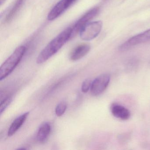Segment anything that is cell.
Masks as SVG:
<instances>
[{
    "label": "cell",
    "instance_id": "30bf717a",
    "mask_svg": "<svg viewBox=\"0 0 150 150\" xmlns=\"http://www.w3.org/2000/svg\"><path fill=\"white\" fill-rule=\"evenodd\" d=\"M29 112H28L21 115L20 116L16 118L12 123L8 129V137H11L20 129L22 125L26 121L28 116L29 115Z\"/></svg>",
    "mask_w": 150,
    "mask_h": 150
},
{
    "label": "cell",
    "instance_id": "ba28073f",
    "mask_svg": "<svg viewBox=\"0 0 150 150\" xmlns=\"http://www.w3.org/2000/svg\"><path fill=\"white\" fill-rule=\"evenodd\" d=\"M110 110L112 115L118 119L127 120L130 117L131 113L129 110L120 104H113Z\"/></svg>",
    "mask_w": 150,
    "mask_h": 150
},
{
    "label": "cell",
    "instance_id": "52a82bcc",
    "mask_svg": "<svg viewBox=\"0 0 150 150\" xmlns=\"http://www.w3.org/2000/svg\"><path fill=\"white\" fill-rule=\"evenodd\" d=\"M150 40V29L132 37L120 46L121 51H125L132 46Z\"/></svg>",
    "mask_w": 150,
    "mask_h": 150
},
{
    "label": "cell",
    "instance_id": "7c38bea8",
    "mask_svg": "<svg viewBox=\"0 0 150 150\" xmlns=\"http://www.w3.org/2000/svg\"><path fill=\"white\" fill-rule=\"evenodd\" d=\"M24 1V0H16L15 3L14 4L13 7L6 16L5 20V22L8 23L13 20L22 6Z\"/></svg>",
    "mask_w": 150,
    "mask_h": 150
},
{
    "label": "cell",
    "instance_id": "5bb4252c",
    "mask_svg": "<svg viewBox=\"0 0 150 150\" xmlns=\"http://www.w3.org/2000/svg\"><path fill=\"white\" fill-rule=\"evenodd\" d=\"M92 82L91 79H87L83 81L81 86V91L83 93H86L88 92V90L91 88Z\"/></svg>",
    "mask_w": 150,
    "mask_h": 150
},
{
    "label": "cell",
    "instance_id": "3957f363",
    "mask_svg": "<svg viewBox=\"0 0 150 150\" xmlns=\"http://www.w3.org/2000/svg\"><path fill=\"white\" fill-rule=\"evenodd\" d=\"M102 25L101 21L88 23L80 31L81 38L87 41L94 39L100 32Z\"/></svg>",
    "mask_w": 150,
    "mask_h": 150
},
{
    "label": "cell",
    "instance_id": "277c9868",
    "mask_svg": "<svg viewBox=\"0 0 150 150\" xmlns=\"http://www.w3.org/2000/svg\"><path fill=\"white\" fill-rule=\"evenodd\" d=\"M110 79V76L107 74L98 76L92 82L90 88L91 94L97 96L102 93L108 87Z\"/></svg>",
    "mask_w": 150,
    "mask_h": 150
},
{
    "label": "cell",
    "instance_id": "4fadbf2b",
    "mask_svg": "<svg viewBox=\"0 0 150 150\" xmlns=\"http://www.w3.org/2000/svg\"><path fill=\"white\" fill-rule=\"evenodd\" d=\"M67 108L66 103L64 102H62L58 104L55 109L56 115L57 116H62L65 112Z\"/></svg>",
    "mask_w": 150,
    "mask_h": 150
},
{
    "label": "cell",
    "instance_id": "8992f818",
    "mask_svg": "<svg viewBox=\"0 0 150 150\" xmlns=\"http://www.w3.org/2000/svg\"><path fill=\"white\" fill-rule=\"evenodd\" d=\"M76 0H60L48 14V19L52 21L59 17Z\"/></svg>",
    "mask_w": 150,
    "mask_h": 150
},
{
    "label": "cell",
    "instance_id": "6da1fadb",
    "mask_svg": "<svg viewBox=\"0 0 150 150\" xmlns=\"http://www.w3.org/2000/svg\"><path fill=\"white\" fill-rule=\"evenodd\" d=\"M72 38V28H68L52 39L41 52L37 59L38 64H42L50 58Z\"/></svg>",
    "mask_w": 150,
    "mask_h": 150
},
{
    "label": "cell",
    "instance_id": "7a4b0ae2",
    "mask_svg": "<svg viewBox=\"0 0 150 150\" xmlns=\"http://www.w3.org/2000/svg\"><path fill=\"white\" fill-rule=\"evenodd\" d=\"M26 51V48L25 46L18 47L2 64L0 68L1 81L6 79L14 71L21 60Z\"/></svg>",
    "mask_w": 150,
    "mask_h": 150
},
{
    "label": "cell",
    "instance_id": "5b68a950",
    "mask_svg": "<svg viewBox=\"0 0 150 150\" xmlns=\"http://www.w3.org/2000/svg\"><path fill=\"white\" fill-rule=\"evenodd\" d=\"M100 12L99 8H94L86 13L79 19L72 28V38L80 32L82 28L86 25L93 18L96 16Z\"/></svg>",
    "mask_w": 150,
    "mask_h": 150
},
{
    "label": "cell",
    "instance_id": "9a60e30c",
    "mask_svg": "<svg viewBox=\"0 0 150 150\" xmlns=\"http://www.w3.org/2000/svg\"><path fill=\"white\" fill-rule=\"evenodd\" d=\"M12 100V98L10 96L6 97V99H4L1 102V107H0V111L1 114H2V112L5 111L6 109L7 108L8 106L9 105Z\"/></svg>",
    "mask_w": 150,
    "mask_h": 150
},
{
    "label": "cell",
    "instance_id": "8fae6325",
    "mask_svg": "<svg viewBox=\"0 0 150 150\" xmlns=\"http://www.w3.org/2000/svg\"><path fill=\"white\" fill-rule=\"evenodd\" d=\"M51 125L48 122L43 123L39 127L37 134V139L39 142L44 143L48 139L51 132Z\"/></svg>",
    "mask_w": 150,
    "mask_h": 150
},
{
    "label": "cell",
    "instance_id": "9c48e42d",
    "mask_svg": "<svg viewBox=\"0 0 150 150\" xmlns=\"http://www.w3.org/2000/svg\"><path fill=\"white\" fill-rule=\"evenodd\" d=\"M90 46L88 44L79 45L73 50L71 55L70 59L72 61H77L85 57L90 50Z\"/></svg>",
    "mask_w": 150,
    "mask_h": 150
},
{
    "label": "cell",
    "instance_id": "2e32d148",
    "mask_svg": "<svg viewBox=\"0 0 150 150\" xmlns=\"http://www.w3.org/2000/svg\"><path fill=\"white\" fill-rule=\"evenodd\" d=\"M1 1V2H0V4H1V5L2 6L4 3H5V1H6V0H0Z\"/></svg>",
    "mask_w": 150,
    "mask_h": 150
}]
</instances>
